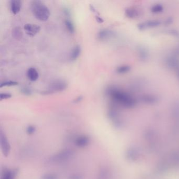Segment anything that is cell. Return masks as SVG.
Masks as SVG:
<instances>
[{
    "mask_svg": "<svg viewBox=\"0 0 179 179\" xmlns=\"http://www.w3.org/2000/svg\"><path fill=\"white\" fill-rule=\"evenodd\" d=\"M21 7H22V2L20 0L11 1V11L14 14H17L20 11Z\"/></svg>",
    "mask_w": 179,
    "mask_h": 179,
    "instance_id": "13",
    "label": "cell"
},
{
    "mask_svg": "<svg viewBox=\"0 0 179 179\" xmlns=\"http://www.w3.org/2000/svg\"><path fill=\"white\" fill-rule=\"evenodd\" d=\"M74 141L76 146L80 148H84L87 147L90 144V139L87 136L80 135L77 137Z\"/></svg>",
    "mask_w": 179,
    "mask_h": 179,
    "instance_id": "12",
    "label": "cell"
},
{
    "mask_svg": "<svg viewBox=\"0 0 179 179\" xmlns=\"http://www.w3.org/2000/svg\"><path fill=\"white\" fill-rule=\"evenodd\" d=\"M169 34L174 36H179V32L176 30H170L168 31Z\"/></svg>",
    "mask_w": 179,
    "mask_h": 179,
    "instance_id": "27",
    "label": "cell"
},
{
    "mask_svg": "<svg viewBox=\"0 0 179 179\" xmlns=\"http://www.w3.org/2000/svg\"><path fill=\"white\" fill-rule=\"evenodd\" d=\"M35 131V127H34L33 126H29V127H27V129H26V133L30 135L34 134Z\"/></svg>",
    "mask_w": 179,
    "mask_h": 179,
    "instance_id": "25",
    "label": "cell"
},
{
    "mask_svg": "<svg viewBox=\"0 0 179 179\" xmlns=\"http://www.w3.org/2000/svg\"><path fill=\"white\" fill-rule=\"evenodd\" d=\"M131 67L128 65H122L117 67L116 71L118 74H125L131 71Z\"/></svg>",
    "mask_w": 179,
    "mask_h": 179,
    "instance_id": "17",
    "label": "cell"
},
{
    "mask_svg": "<svg viewBox=\"0 0 179 179\" xmlns=\"http://www.w3.org/2000/svg\"><path fill=\"white\" fill-rule=\"evenodd\" d=\"M137 54L139 59L144 62L148 61L150 57L149 50L145 46L139 45L137 46Z\"/></svg>",
    "mask_w": 179,
    "mask_h": 179,
    "instance_id": "8",
    "label": "cell"
},
{
    "mask_svg": "<svg viewBox=\"0 0 179 179\" xmlns=\"http://www.w3.org/2000/svg\"><path fill=\"white\" fill-rule=\"evenodd\" d=\"M69 179H83V177L80 174H72L69 177Z\"/></svg>",
    "mask_w": 179,
    "mask_h": 179,
    "instance_id": "28",
    "label": "cell"
},
{
    "mask_svg": "<svg viewBox=\"0 0 179 179\" xmlns=\"http://www.w3.org/2000/svg\"><path fill=\"white\" fill-rule=\"evenodd\" d=\"M126 16L128 19H135L138 17L140 14L139 11L134 7H128L125 11Z\"/></svg>",
    "mask_w": 179,
    "mask_h": 179,
    "instance_id": "14",
    "label": "cell"
},
{
    "mask_svg": "<svg viewBox=\"0 0 179 179\" xmlns=\"http://www.w3.org/2000/svg\"><path fill=\"white\" fill-rule=\"evenodd\" d=\"M161 22L158 20H150L139 23L137 28L140 30H145L157 27L160 25Z\"/></svg>",
    "mask_w": 179,
    "mask_h": 179,
    "instance_id": "6",
    "label": "cell"
},
{
    "mask_svg": "<svg viewBox=\"0 0 179 179\" xmlns=\"http://www.w3.org/2000/svg\"><path fill=\"white\" fill-rule=\"evenodd\" d=\"M27 77L30 81H35L39 78V74L37 70L34 67H30L27 70Z\"/></svg>",
    "mask_w": 179,
    "mask_h": 179,
    "instance_id": "15",
    "label": "cell"
},
{
    "mask_svg": "<svg viewBox=\"0 0 179 179\" xmlns=\"http://www.w3.org/2000/svg\"><path fill=\"white\" fill-rule=\"evenodd\" d=\"M63 11H64V13L67 16H69L70 15H71L70 11H69V9H68V8H64V10H63Z\"/></svg>",
    "mask_w": 179,
    "mask_h": 179,
    "instance_id": "29",
    "label": "cell"
},
{
    "mask_svg": "<svg viewBox=\"0 0 179 179\" xmlns=\"http://www.w3.org/2000/svg\"><path fill=\"white\" fill-rule=\"evenodd\" d=\"M164 64L169 69L174 70L179 66V56L173 53L167 56L164 59Z\"/></svg>",
    "mask_w": 179,
    "mask_h": 179,
    "instance_id": "5",
    "label": "cell"
},
{
    "mask_svg": "<svg viewBox=\"0 0 179 179\" xmlns=\"http://www.w3.org/2000/svg\"><path fill=\"white\" fill-rule=\"evenodd\" d=\"M72 151L69 149H66L62 151L61 152L53 155L50 158V160L54 162H63L71 159L73 155Z\"/></svg>",
    "mask_w": 179,
    "mask_h": 179,
    "instance_id": "4",
    "label": "cell"
},
{
    "mask_svg": "<svg viewBox=\"0 0 179 179\" xmlns=\"http://www.w3.org/2000/svg\"><path fill=\"white\" fill-rule=\"evenodd\" d=\"M139 100L145 104L152 105L158 103L159 101V98L157 95L155 94H145L140 97Z\"/></svg>",
    "mask_w": 179,
    "mask_h": 179,
    "instance_id": "7",
    "label": "cell"
},
{
    "mask_svg": "<svg viewBox=\"0 0 179 179\" xmlns=\"http://www.w3.org/2000/svg\"><path fill=\"white\" fill-rule=\"evenodd\" d=\"M96 20L98 23H103V19H102V17H100L98 15H97L96 16Z\"/></svg>",
    "mask_w": 179,
    "mask_h": 179,
    "instance_id": "32",
    "label": "cell"
},
{
    "mask_svg": "<svg viewBox=\"0 0 179 179\" xmlns=\"http://www.w3.org/2000/svg\"><path fill=\"white\" fill-rule=\"evenodd\" d=\"M82 98H83V97L81 96L78 97L77 98H76L75 100V103H78V102H80L81 100H82Z\"/></svg>",
    "mask_w": 179,
    "mask_h": 179,
    "instance_id": "33",
    "label": "cell"
},
{
    "mask_svg": "<svg viewBox=\"0 0 179 179\" xmlns=\"http://www.w3.org/2000/svg\"><path fill=\"white\" fill-rule=\"evenodd\" d=\"M173 22V19L171 18V17H169L168 19H167V20L166 21V24L169 25V24H171Z\"/></svg>",
    "mask_w": 179,
    "mask_h": 179,
    "instance_id": "31",
    "label": "cell"
},
{
    "mask_svg": "<svg viewBox=\"0 0 179 179\" xmlns=\"http://www.w3.org/2000/svg\"><path fill=\"white\" fill-rule=\"evenodd\" d=\"M81 53V48L80 45H76L71 50L70 54V58L72 61H75L79 57Z\"/></svg>",
    "mask_w": 179,
    "mask_h": 179,
    "instance_id": "16",
    "label": "cell"
},
{
    "mask_svg": "<svg viewBox=\"0 0 179 179\" xmlns=\"http://www.w3.org/2000/svg\"><path fill=\"white\" fill-rule=\"evenodd\" d=\"M16 172L15 171L7 170L2 174V179H15Z\"/></svg>",
    "mask_w": 179,
    "mask_h": 179,
    "instance_id": "20",
    "label": "cell"
},
{
    "mask_svg": "<svg viewBox=\"0 0 179 179\" xmlns=\"http://www.w3.org/2000/svg\"><path fill=\"white\" fill-rule=\"evenodd\" d=\"M1 145L2 152L5 156L7 157L10 152V145L9 144L7 139L2 132L1 133Z\"/></svg>",
    "mask_w": 179,
    "mask_h": 179,
    "instance_id": "11",
    "label": "cell"
},
{
    "mask_svg": "<svg viewBox=\"0 0 179 179\" xmlns=\"http://www.w3.org/2000/svg\"><path fill=\"white\" fill-rule=\"evenodd\" d=\"M13 34L15 35V37L19 38V37H21V36L22 35V32L21 31L20 29H19L18 27H16L15 29H14Z\"/></svg>",
    "mask_w": 179,
    "mask_h": 179,
    "instance_id": "26",
    "label": "cell"
},
{
    "mask_svg": "<svg viewBox=\"0 0 179 179\" xmlns=\"http://www.w3.org/2000/svg\"><path fill=\"white\" fill-rule=\"evenodd\" d=\"M176 72V76L177 77V79L179 81V66L176 68V69L174 70Z\"/></svg>",
    "mask_w": 179,
    "mask_h": 179,
    "instance_id": "30",
    "label": "cell"
},
{
    "mask_svg": "<svg viewBox=\"0 0 179 179\" xmlns=\"http://www.w3.org/2000/svg\"><path fill=\"white\" fill-rule=\"evenodd\" d=\"M19 83L17 81H13V80H6L3 81L0 84V87L2 88L3 87L5 86H14L18 85Z\"/></svg>",
    "mask_w": 179,
    "mask_h": 179,
    "instance_id": "21",
    "label": "cell"
},
{
    "mask_svg": "<svg viewBox=\"0 0 179 179\" xmlns=\"http://www.w3.org/2000/svg\"><path fill=\"white\" fill-rule=\"evenodd\" d=\"M12 97V94L9 93H1L0 99L1 100L7 99Z\"/></svg>",
    "mask_w": 179,
    "mask_h": 179,
    "instance_id": "24",
    "label": "cell"
},
{
    "mask_svg": "<svg viewBox=\"0 0 179 179\" xmlns=\"http://www.w3.org/2000/svg\"><path fill=\"white\" fill-rule=\"evenodd\" d=\"M65 25L66 29L69 33H74L75 32V27L74 24L73 23V22H72V21L71 19H68V18L65 19Z\"/></svg>",
    "mask_w": 179,
    "mask_h": 179,
    "instance_id": "19",
    "label": "cell"
},
{
    "mask_svg": "<svg viewBox=\"0 0 179 179\" xmlns=\"http://www.w3.org/2000/svg\"><path fill=\"white\" fill-rule=\"evenodd\" d=\"M106 94L115 105L125 108H134L138 103L135 97L116 86H112L107 88Z\"/></svg>",
    "mask_w": 179,
    "mask_h": 179,
    "instance_id": "1",
    "label": "cell"
},
{
    "mask_svg": "<svg viewBox=\"0 0 179 179\" xmlns=\"http://www.w3.org/2000/svg\"><path fill=\"white\" fill-rule=\"evenodd\" d=\"M41 179H58L57 176L54 173H47L42 176Z\"/></svg>",
    "mask_w": 179,
    "mask_h": 179,
    "instance_id": "23",
    "label": "cell"
},
{
    "mask_svg": "<svg viewBox=\"0 0 179 179\" xmlns=\"http://www.w3.org/2000/svg\"><path fill=\"white\" fill-rule=\"evenodd\" d=\"M67 87V84L66 81L62 80H55L49 84L48 90L45 91V94L61 92L66 90Z\"/></svg>",
    "mask_w": 179,
    "mask_h": 179,
    "instance_id": "3",
    "label": "cell"
},
{
    "mask_svg": "<svg viewBox=\"0 0 179 179\" xmlns=\"http://www.w3.org/2000/svg\"><path fill=\"white\" fill-rule=\"evenodd\" d=\"M24 29L26 33L30 36H34L41 30V27L34 24H26L24 25Z\"/></svg>",
    "mask_w": 179,
    "mask_h": 179,
    "instance_id": "10",
    "label": "cell"
},
{
    "mask_svg": "<svg viewBox=\"0 0 179 179\" xmlns=\"http://www.w3.org/2000/svg\"><path fill=\"white\" fill-rule=\"evenodd\" d=\"M30 7L32 12L36 19L41 21H46L49 18L50 16L49 9L41 1H33Z\"/></svg>",
    "mask_w": 179,
    "mask_h": 179,
    "instance_id": "2",
    "label": "cell"
},
{
    "mask_svg": "<svg viewBox=\"0 0 179 179\" xmlns=\"http://www.w3.org/2000/svg\"><path fill=\"white\" fill-rule=\"evenodd\" d=\"M21 93L26 96H30L32 94V91L30 87L27 86H24L21 88Z\"/></svg>",
    "mask_w": 179,
    "mask_h": 179,
    "instance_id": "22",
    "label": "cell"
},
{
    "mask_svg": "<svg viewBox=\"0 0 179 179\" xmlns=\"http://www.w3.org/2000/svg\"><path fill=\"white\" fill-rule=\"evenodd\" d=\"M151 12L153 14L161 13L164 10V7L161 4H155L151 7Z\"/></svg>",
    "mask_w": 179,
    "mask_h": 179,
    "instance_id": "18",
    "label": "cell"
},
{
    "mask_svg": "<svg viewBox=\"0 0 179 179\" xmlns=\"http://www.w3.org/2000/svg\"><path fill=\"white\" fill-rule=\"evenodd\" d=\"M115 33L109 29H103L100 30L97 34V37L100 41H105L115 37Z\"/></svg>",
    "mask_w": 179,
    "mask_h": 179,
    "instance_id": "9",
    "label": "cell"
}]
</instances>
